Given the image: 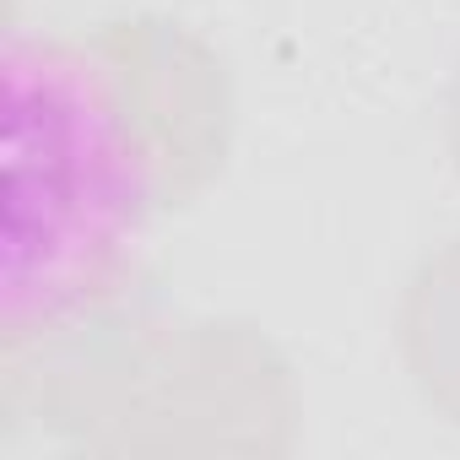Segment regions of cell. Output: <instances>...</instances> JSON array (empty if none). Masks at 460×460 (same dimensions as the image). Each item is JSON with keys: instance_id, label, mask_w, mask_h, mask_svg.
Returning <instances> with one entry per match:
<instances>
[{"instance_id": "1", "label": "cell", "mask_w": 460, "mask_h": 460, "mask_svg": "<svg viewBox=\"0 0 460 460\" xmlns=\"http://www.w3.org/2000/svg\"><path fill=\"white\" fill-rule=\"evenodd\" d=\"M6 411L93 455H282L304 401L255 325L157 314L136 288L6 331Z\"/></svg>"}, {"instance_id": "2", "label": "cell", "mask_w": 460, "mask_h": 460, "mask_svg": "<svg viewBox=\"0 0 460 460\" xmlns=\"http://www.w3.org/2000/svg\"><path fill=\"white\" fill-rule=\"evenodd\" d=\"M146 222L71 33L17 44L6 60V331L136 293Z\"/></svg>"}, {"instance_id": "3", "label": "cell", "mask_w": 460, "mask_h": 460, "mask_svg": "<svg viewBox=\"0 0 460 460\" xmlns=\"http://www.w3.org/2000/svg\"><path fill=\"white\" fill-rule=\"evenodd\" d=\"M71 49L146 217L195 206L222 179L239 130L227 60L163 12L103 17L71 33Z\"/></svg>"}, {"instance_id": "4", "label": "cell", "mask_w": 460, "mask_h": 460, "mask_svg": "<svg viewBox=\"0 0 460 460\" xmlns=\"http://www.w3.org/2000/svg\"><path fill=\"white\" fill-rule=\"evenodd\" d=\"M395 352L428 411L460 428V234L417 261L395 304Z\"/></svg>"}, {"instance_id": "5", "label": "cell", "mask_w": 460, "mask_h": 460, "mask_svg": "<svg viewBox=\"0 0 460 460\" xmlns=\"http://www.w3.org/2000/svg\"><path fill=\"white\" fill-rule=\"evenodd\" d=\"M444 146H449V163H455V173H460V60H455L449 93H444Z\"/></svg>"}]
</instances>
